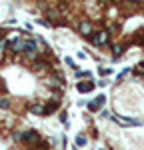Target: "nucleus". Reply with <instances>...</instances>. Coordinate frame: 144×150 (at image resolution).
<instances>
[{
    "instance_id": "f257e3e1",
    "label": "nucleus",
    "mask_w": 144,
    "mask_h": 150,
    "mask_svg": "<svg viewBox=\"0 0 144 150\" xmlns=\"http://www.w3.org/2000/svg\"><path fill=\"white\" fill-rule=\"evenodd\" d=\"M90 42L94 44V46L98 48H102V46H106L108 42H110V30H98V32H94V34L90 36Z\"/></svg>"
},
{
    "instance_id": "f03ea898",
    "label": "nucleus",
    "mask_w": 144,
    "mask_h": 150,
    "mask_svg": "<svg viewBox=\"0 0 144 150\" xmlns=\"http://www.w3.org/2000/svg\"><path fill=\"white\" fill-rule=\"evenodd\" d=\"M78 32H80L84 38H90V36L94 34V24L90 22V20H80V24H78Z\"/></svg>"
},
{
    "instance_id": "7ed1b4c3",
    "label": "nucleus",
    "mask_w": 144,
    "mask_h": 150,
    "mask_svg": "<svg viewBox=\"0 0 144 150\" xmlns=\"http://www.w3.org/2000/svg\"><path fill=\"white\" fill-rule=\"evenodd\" d=\"M76 90L80 94H88V92H92L94 90V82H90V80H80L78 84H76Z\"/></svg>"
},
{
    "instance_id": "20e7f679",
    "label": "nucleus",
    "mask_w": 144,
    "mask_h": 150,
    "mask_svg": "<svg viewBox=\"0 0 144 150\" xmlns=\"http://www.w3.org/2000/svg\"><path fill=\"white\" fill-rule=\"evenodd\" d=\"M44 110H46V108H44V104H42V102L30 104V112H32V114H36V116H42V114H44Z\"/></svg>"
},
{
    "instance_id": "39448f33",
    "label": "nucleus",
    "mask_w": 144,
    "mask_h": 150,
    "mask_svg": "<svg viewBox=\"0 0 144 150\" xmlns=\"http://www.w3.org/2000/svg\"><path fill=\"white\" fill-rule=\"evenodd\" d=\"M32 68L38 70V72H44V70H48V64L42 62V60H34V62H32Z\"/></svg>"
},
{
    "instance_id": "423d86ee",
    "label": "nucleus",
    "mask_w": 144,
    "mask_h": 150,
    "mask_svg": "<svg viewBox=\"0 0 144 150\" xmlns=\"http://www.w3.org/2000/svg\"><path fill=\"white\" fill-rule=\"evenodd\" d=\"M8 50H10V44H8V40H6V38H0V56H4Z\"/></svg>"
},
{
    "instance_id": "0eeeda50",
    "label": "nucleus",
    "mask_w": 144,
    "mask_h": 150,
    "mask_svg": "<svg viewBox=\"0 0 144 150\" xmlns=\"http://www.w3.org/2000/svg\"><path fill=\"white\" fill-rule=\"evenodd\" d=\"M122 52H124V44H120V42L112 44V54H114V56H120Z\"/></svg>"
},
{
    "instance_id": "6e6552de",
    "label": "nucleus",
    "mask_w": 144,
    "mask_h": 150,
    "mask_svg": "<svg viewBox=\"0 0 144 150\" xmlns=\"http://www.w3.org/2000/svg\"><path fill=\"white\" fill-rule=\"evenodd\" d=\"M46 16H48V18H50V20H54V22H56V20H58V18H60L58 10H54V8H52V10H48V12H46Z\"/></svg>"
},
{
    "instance_id": "1a4fd4ad",
    "label": "nucleus",
    "mask_w": 144,
    "mask_h": 150,
    "mask_svg": "<svg viewBox=\"0 0 144 150\" xmlns=\"http://www.w3.org/2000/svg\"><path fill=\"white\" fill-rule=\"evenodd\" d=\"M0 108L8 110V108H10V98H0Z\"/></svg>"
},
{
    "instance_id": "9d476101",
    "label": "nucleus",
    "mask_w": 144,
    "mask_h": 150,
    "mask_svg": "<svg viewBox=\"0 0 144 150\" xmlns=\"http://www.w3.org/2000/svg\"><path fill=\"white\" fill-rule=\"evenodd\" d=\"M76 146H78V148L86 146V136H76Z\"/></svg>"
},
{
    "instance_id": "9b49d317",
    "label": "nucleus",
    "mask_w": 144,
    "mask_h": 150,
    "mask_svg": "<svg viewBox=\"0 0 144 150\" xmlns=\"http://www.w3.org/2000/svg\"><path fill=\"white\" fill-rule=\"evenodd\" d=\"M88 110H90V112H98V110H100V106L92 100V102H88Z\"/></svg>"
},
{
    "instance_id": "f8f14e48",
    "label": "nucleus",
    "mask_w": 144,
    "mask_h": 150,
    "mask_svg": "<svg viewBox=\"0 0 144 150\" xmlns=\"http://www.w3.org/2000/svg\"><path fill=\"white\" fill-rule=\"evenodd\" d=\"M104 100H106V98H104V94H100V96H98V98H96L94 102L98 104V106H102V104H104Z\"/></svg>"
},
{
    "instance_id": "ddd939ff",
    "label": "nucleus",
    "mask_w": 144,
    "mask_h": 150,
    "mask_svg": "<svg viewBox=\"0 0 144 150\" xmlns=\"http://www.w3.org/2000/svg\"><path fill=\"white\" fill-rule=\"evenodd\" d=\"M110 72H112V70H110V68H100V74H102V76H108Z\"/></svg>"
},
{
    "instance_id": "4468645a",
    "label": "nucleus",
    "mask_w": 144,
    "mask_h": 150,
    "mask_svg": "<svg viewBox=\"0 0 144 150\" xmlns=\"http://www.w3.org/2000/svg\"><path fill=\"white\" fill-rule=\"evenodd\" d=\"M0 88H2V84H0Z\"/></svg>"
}]
</instances>
